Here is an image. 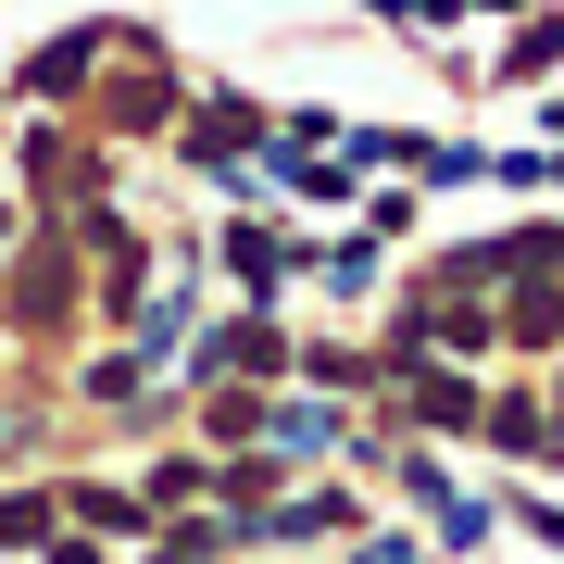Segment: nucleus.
I'll use <instances>...</instances> for the list:
<instances>
[{"label":"nucleus","instance_id":"nucleus-1","mask_svg":"<svg viewBox=\"0 0 564 564\" xmlns=\"http://www.w3.org/2000/svg\"><path fill=\"white\" fill-rule=\"evenodd\" d=\"M302 239H276V226H226V276H239V289H276V276H302Z\"/></svg>","mask_w":564,"mask_h":564},{"label":"nucleus","instance_id":"nucleus-2","mask_svg":"<svg viewBox=\"0 0 564 564\" xmlns=\"http://www.w3.org/2000/svg\"><path fill=\"white\" fill-rule=\"evenodd\" d=\"M214 364H239V377H276V364H289V339H276V314H239V326H214L202 377H214Z\"/></svg>","mask_w":564,"mask_h":564},{"label":"nucleus","instance_id":"nucleus-3","mask_svg":"<svg viewBox=\"0 0 564 564\" xmlns=\"http://www.w3.org/2000/svg\"><path fill=\"white\" fill-rule=\"evenodd\" d=\"M101 39H113V25H76V39H51L39 63H25V88H39V101H63V88H76L88 63H101Z\"/></svg>","mask_w":564,"mask_h":564},{"label":"nucleus","instance_id":"nucleus-4","mask_svg":"<svg viewBox=\"0 0 564 564\" xmlns=\"http://www.w3.org/2000/svg\"><path fill=\"white\" fill-rule=\"evenodd\" d=\"M263 440H276L289 464H314V452H339V414H326V402H276V414H263Z\"/></svg>","mask_w":564,"mask_h":564},{"label":"nucleus","instance_id":"nucleus-5","mask_svg":"<svg viewBox=\"0 0 564 564\" xmlns=\"http://www.w3.org/2000/svg\"><path fill=\"white\" fill-rule=\"evenodd\" d=\"M314 276H326V289H377V226L339 239V251H314Z\"/></svg>","mask_w":564,"mask_h":564},{"label":"nucleus","instance_id":"nucleus-6","mask_svg":"<svg viewBox=\"0 0 564 564\" xmlns=\"http://www.w3.org/2000/svg\"><path fill=\"white\" fill-rule=\"evenodd\" d=\"M552 51H564V25H527V39L502 51V76H552Z\"/></svg>","mask_w":564,"mask_h":564},{"label":"nucleus","instance_id":"nucleus-7","mask_svg":"<svg viewBox=\"0 0 564 564\" xmlns=\"http://www.w3.org/2000/svg\"><path fill=\"white\" fill-rule=\"evenodd\" d=\"M13 540H51V489H39V502H0V552H13Z\"/></svg>","mask_w":564,"mask_h":564},{"label":"nucleus","instance_id":"nucleus-8","mask_svg":"<svg viewBox=\"0 0 564 564\" xmlns=\"http://www.w3.org/2000/svg\"><path fill=\"white\" fill-rule=\"evenodd\" d=\"M426 552H440V540H364L351 564H426Z\"/></svg>","mask_w":564,"mask_h":564},{"label":"nucleus","instance_id":"nucleus-9","mask_svg":"<svg viewBox=\"0 0 564 564\" xmlns=\"http://www.w3.org/2000/svg\"><path fill=\"white\" fill-rule=\"evenodd\" d=\"M527 540H552V552H564V502H527Z\"/></svg>","mask_w":564,"mask_h":564}]
</instances>
